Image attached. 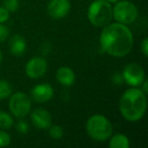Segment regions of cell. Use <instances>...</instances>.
I'll return each instance as SVG.
<instances>
[{"label": "cell", "instance_id": "obj_1", "mask_svg": "<svg viewBox=\"0 0 148 148\" xmlns=\"http://www.w3.org/2000/svg\"><path fill=\"white\" fill-rule=\"evenodd\" d=\"M99 42L103 51L111 56L124 57L132 50L133 35L123 23H113L103 27Z\"/></svg>", "mask_w": 148, "mask_h": 148}, {"label": "cell", "instance_id": "obj_2", "mask_svg": "<svg viewBox=\"0 0 148 148\" xmlns=\"http://www.w3.org/2000/svg\"><path fill=\"white\" fill-rule=\"evenodd\" d=\"M120 112L126 120L135 122L144 116L147 108L146 95L138 88L127 89L120 99Z\"/></svg>", "mask_w": 148, "mask_h": 148}, {"label": "cell", "instance_id": "obj_3", "mask_svg": "<svg viewBox=\"0 0 148 148\" xmlns=\"http://www.w3.org/2000/svg\"><path fill=\"white\" fill-rule=\"evenodd\" d=\"M87 16L95 27H103L113 17V8L107 0H95L88 7Z\"/></svg>", "mask_w": 148, "mask_h": 148}, {"label": "cell", "instance_id": "obj_4", "mask_svg": "<svg viewBox=\"0 0 148 148\" xmlns=\"http://www.w3.org/2000/svg\"><path fill=\"white\" fill-rule=\"evenodd\" d=\"M86 132L93 140L105 141L112 135L113 127L105 116L93 115L86 122Z\"/></svg>", "mask_w": 148, "mask_h": 148}, {"label": "cell", "instance_id": "obj_5", "mask_svg": "<svg viewBox=\"0 0 148 148\" xmlns=\"http://www.w3.org/2000/svg\"><path fill=\"white\" fill-rule=\"evenodd\" d=\"M113 16L120 23L128 25L131 23L137 18L138 9L132 2L128 0H122L116 2L113 9Z\"/></svg>", "mask_w": 148, "mask_h": 148}, {"label": "cell", "instance_id": "obj_6", "mask_svg": "<svg viewBox=\"0 0 148 148\" xmlns=\"http://www.w3.org/2000/svg\"><path fill=\"white\" fill-rule=\"evenodd\" d=\"M32 108L31 99L25 93L16 92L10 97L9 109L13 116L17 118H23L29 113Z\"/></svg>", "mask_w": 148, "mask_h": 148}, {"label": "cell", "instance_id": "obj_7", "mask_svg": "<svg viewBox=\"0 0 148 148\" xmlns=\"http://www.w3.org/2000/svg\"><path fill=\"white\" fill-rule=\"evenodd\" d=\"M123 78L131 86H139L145 79L143 68L136 63L128 64L123 71Z\"/></svg>", "mask_w": 148, "mask_h": 148}, {"label": "cell", "instance_id": "obj_8", "mask_svg": "<svg viewBox=\"0 0 148 148\" xmlns=\"http://www.w3.org/2000/svg\"><path fill=\"white\" fill-rule=\"evenodd\" d=\"M47 62L42 57L32 58L25 65V73L29 78L37 79L40 78L47 71Z\"/></svg>", "mask_w": 148, "mask_h": 148}, {"label": "cell", "instance_id": "obj_9", "mask_svg": "<svg viewBox=\"0 0 148 148\" xmlns=\"http://www.w3.org/2000/svg\"><path fill=\"white\" fill-rule=\"evenodd\" d=\"M69 0H51L48 4V13L54 19L63 18L70 11Z\"/></svg>", "mask_w": 148, "mask_h": 148}, {"label": "cell", "instance_id": "obj_10", "mask_svg": "<svg viewBox=\"0 0 148 148\" xmlns=\"http://www.w3.org/2000/svg\"><path fill=\"white\" fill-rule=\"evenodd\" d=\"M53 87L48 83L38 84L32 89V97L37 103H46L53 97Z\"/></svg>", "mask_w": 148, "mask_h": 148}, {"label": "cell", "instance_id": "obj_11", "mask_svg": "<svg viewBox=\"0 0 148 148\" xmlns=\"http://www.w3.org/2000/svg\"><path fill=\"white\" fill-rule=\"evenodd\" d=\"M32 122L37 128L47 129L52 124L51 114L44 109H37L32 113Z\"/></svg>", "mask_w": 148, "mask_h": 148}, {"label": "cell", "instance_id": "obj_12", "mask_svg": "<svg viewBox=\"0 0 148 148\" xmlns=\"http://www.w3.org/2000/svg\"><path fill=\"white\" fill-rule=\"evenodd\" d=\"M56 78L61 83L62 85L65 86H70L74 83L75 80V73L69 67H61L56 72Z\"/></svg>", "mask_w": 148, "mask_h": 148}, {"label": "cell", "instance_id": "obj_13", "mask_svg": "<svg viewBox=\"0 0 148 148\" xmlns=\"http://www.w3.org/2000/svg\"><path fill=\"white\" fill-rule=\"evenodd\" d=\"M25 40L23 39L21 36L19 35H15L11 38L10 41V45H9V48H10V52L15 56H21L25 53Z\"/></svg>", "mask_w": 148, "mask_h": 148}, {"label": "cell", "instance_id": "obj_14", "mask_svg": "<svg viewBox=\"0 0 148 148\" xmlns=\"http://www.w3.org/2000/svg\"><path fill=\"white\" fill-rule=\"evenodd\" d=\"M111 148H129V139L123 134H117L110 141Z\"/></svg>", "mask_w": 148, "mask_h": 148}, {"label": "cell", "instance_id": "obj_15", "mask_svg": "<svg viewBox=\"0 0 148 148\" xmlns=\"http://www.w3.org/2000/svg\"><path fill=\"white\" fill-rule=\"evenodd\" d=\"M13 120L10 115L5 112H0V128L2 129H9L12 126Z\"/></svg>", "mask_w": 148, "mask_h": 148}, {"label": "cell", "instance_id": "obj_16", "mask_svg": "<svg viewBox=\"0 0 148 148\" xmlns=\"http://www.w3.org/2000/svg\"><path fill=\"white\" fill-rule=\"evenodd\" d=\"M12 92L11 86L7 81L0 80V99H4L8 97Z\"/></svg>", "mask_w": 148, "mask_h": 148}, {"label": "cell", "instance_id": "obj_17", "mask_svg": "<svg viewBox=\"0 0 148 148\" xmlns=\"http://www.w3.org/2000/svg\"><path fill=\"white\" fill-rule=\"evenodd\" d=\"M49 128H50L49 135L51 136L53 139H60V138L63 136V129H62L60 126L54 125V126H50Z\"/></svg>", "mask_w": 148, "mask_h": 148}, {"label": "cell", "instance_id": "obj_18", "mask_svg": "<svg viewBox=\"0 0 148 148\" xmlns=\"http://www.w3.org/2000/svg\"><path fill=\"white\" fill-rule=\"evenodd\" d=\"M18 0H4V8L8 12H14L18 8Z\"/></svg>", "mask_w": 148, "mask_h": 148}, {"label": "cell", "instance_id": "obj_19", "mask_svg": "<svg viewBox=\"0 0 148 148\" xmlns=\"http://www.w3.org/2000/svg\"><path fill=\"white\" fill-rule=\"evenodd\" d=\"M11 138L6 132L0 131V147H5L10 144Z\"/></svg>", "mask_w": 148, "mask_h": 148}, {"label": "cell", "instance_id": "obj_20", "mask_svg": "<svg viewBox=\"0 0 148 148\" xmlns=\"http://www.w3.org/2000/svg\"><path fill=\"white\" fill-rule=\"evenodd\" d=\"M16 130L19 132V133L25 134V133H27V130H29V126H27V124L25 123V122L21 121V122H18V123H17Z\"/></svg>", "mask_w": 148, "mask_h": 148}, {"label": "cell", "instance_id": "obj_21", "mask_svg": "<svg viewBox=\"0 0 148 148\" xmlns=\"http://www.w3.org/2000/svg\"><path fill=\"white\" fill-rule=\"evenodd\" d=\"M9 12L4 8V7H0V23H3L8 21Z\"/></svg>", "mask_w": 148, "mask_h": 148}, {"label": "cell", "instance_id": "obj_22", "mask_svg": "<svg viewBox=\"0 0 148 148\" xmlns=\"http://www.w3.org/2000/svg\"><path fill=\"white\" fill-rule=\"evenodd\" d=\"M8 37V29L6 27L2 25L0 23V42H3Z\"/></svg>", "mask_w": 148, "mask_h": 148}, {"label": "cell", "instance_id": "obj_23", "mask_svg": "<svg viewBox=\"0 0 148 148\" xmlns=\"http://www.w3.org/2000/svg\"><path fill=\"white\" fill-rule=\"evenodd\" d=\"M141 50H142V53L145 57L148 56V39L145 38V39L142 41V44H141Z\"/></svg>", "mask_w": 148, "mask_h": 148}, {"label": "cell", "instance_id": "obj_24", "mask_svg": "<svg viewBox=\"0 0 148 148\" xmlns=\"http://www.w3.org/2000/svg\"><path fill=\"white\" fill-rule=\"evenodd\" d=\"M142 84H143V89H141L142 91H143L144 93H147L148 92V89H147V84H148V80L147 79H144V81L142 82Z\"/></svg>", "mask_w": 148, "mask_h": 148}, {"label": "cell", "instance_id": "obj_25", "mask_svg": "<svg viewBox=\"0 0 148 148\" xmlns=\"http://www.w3.org/2000/svg\"><path fill=\"white\" fill-rule=\"evenodd\" d=\"M108 2H110V3H116V2H118L119 0H107Z\"/></svg>", "mask_w": 148, "mask_h": 148}, {"label": "cell", "instance_id": "obj_26", "mask_svg": "<svg viewBox=\"0 0 148 148\" xmlns=\"http://www.w3.org/2000/svg\"><path fill=\"white\" fill-rule=\"evenodd\" d=\"M2 61V54H1V51H0V63Z\"/></svg>", "mask_w": 148, "mask_h": 148}]
</instances>
